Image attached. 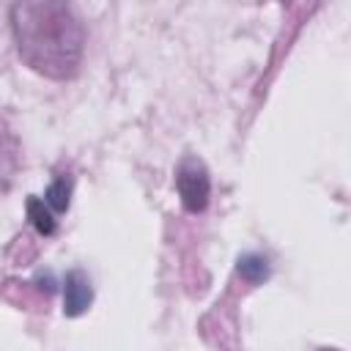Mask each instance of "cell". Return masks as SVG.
I'll use <instances>...</instances> for the list:
<instances>
[{"label": "cell", "mask_w": 351, "mask_h": 351, "mask_svg": "<svg viewBox=\"0 0 351 351\" xmlns=\"http://www.w3.org/2000/svg\"><path fill=\"white\" fill-rule=\"evenodd\" d=\"M239 271H241V277H247L250 282H261V280H266L269 266H266V258H261V255H244V258L239 261Z\"/></svg>", "instance_id": "5"}, {"label": "cell", "mask_w": 351, "mask_h": 351, "mask_svg": "<svg viewBox=\"0 0 351 351\" xmlns=\"http://www.w3.org/2000/svg\"><path fill=\"white\" fill-rule=\"evenodd\" d=\"M69 195H71V181L69 178H58L52 181V186L47 189V203L55 208V211H66L69 208Z\"/></svg>", "instance_id": "6"}, {"label": "cell", "mask_w": 351, "mask_h": 351, "mask_svg": "<svg viewBox=\"0 0 351 351\" xmlns=\"http://www.w3.org/2000/svg\"><path fill=\"white\" fill-rule=\"evenodd\" d=\"M176 189L181 195V203L186 211L197 214L206 208L208 203V192H211V181H208V173L203 167V162L197 159H184L178 173H176Z\"/></svg>", "instance_id": "2"}, {"label": "cell", "mask_w": 351, "mask_h": 351, "mask_svg": "<svg viewBox=\"0 0 351 351\" xmlns=\"http://www.w3.org/2000/svg\"><path fill=\"white\" fill-rule=\"evenodd\" d=\"M52 206L47 200H38V197H30L27 200V217L30 222L36 225L38 233H52L55 230V217H52Z\"/></svg>", "instance_id": "4"}, {"label": "cell", "mask_w": 351, "mask_h": 351, "mask_svg": "<svg viewBox=\"0 0 351 351\" xmlns=\"http://www.w3.org/2000/svg\"><path fill=\"white\" fill-rule=\"evenodd\" d=\"M93 291L90 282L82 271H69L66 274V288H63V302H66V313L69 315H82L90 307Z\"/></svg>", "instance_id": "3"}, {"label": "cell", "mask_w": 351, "mask_h": 351, "mask_svg": "<svg viewBox=\"0 0 351 351\" xmlns=\"http://www.w3.org/2000/svg\"><path fill=\"white\" fill-rule=\"evenodd\" d=\"M11 30L33 71L49 80H66L77 71L85 33L71 0H14Z\"/></svg>", "instance_id": "1"}]
</instances>
